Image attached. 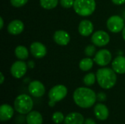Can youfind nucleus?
<instances>
[{"label": "nucleus", "instance_id": "nucleus-18", "mask_svg": "<svg viewBox=\"0 0 125 124\" xmlns=\"http://www.w3.org/2000/svg\"><path fill=\"white\" fill-rule=\"evenodd\" d=\"M84 118L79 113H69L64 119L65 124H83Z\"/></svg>", "mask_w": 125, "mask_h": 124}, {"label": "nucleus", "instance_id": "nucleus-24", "mask_svg": "<svg viewBox=\"0 0 125 124\" xmlns=\"http://www.w3.org/2000/svg\"><path fill=\"white\" fill-rule=\"evenodd\" d=\"M64 115L61 112H56L53 114L52 116V120L56 124H59L64 121Z\"/></svg>", "mask_w": 125, "mask_h": 124}, {"label": "nucleus", "instance_id": "nucleus-4", "mask_svg": "<svg viewBox=\"0 0 125 124\" xmlns=\"http://www.w3.org/2000/svg\"><path fill=\"white\" fill-rule=\"evenodd\" d=\"M34 103L32 99L26 94L18 96L14 102L15 110L20 114L25 115L30 113L33 108Z\"/></svg>", "mask_w": 125, "mask_h": 124}, {"label": "nucleus", "instance_id": "nucleus-27", "mask_svg": "<svg viewBox=\"0 0 125 124\" xmlns=\"http://www.w3.org/2000/svg\"><path fill=\"white\" fill-rule=\"evenodd\" d=\"M95 48L94 45H89L85 48V54L87 56H92L95 53Z\"/></svg>", "mask_w": 125, "mask_h": 124}, {"label": "nucleus", "instance_id": "nucleus-11", "mask_svg": "<svg viewBox=\"0 0 125 124\" xmlns=\"http://www.w3.org/2000/svg\"><path fill=\"white\" fill-rule=\"evenodd\" d=\"M31 53L36 58H42L47 53V49L45 46L39 42H33L30 46Z\"/></svg>", "mask_w": 125, "mask_h": 124}, {"label": "nucleus", "instance_id": "nucleus-10", "mask_svg": "<svg viewBox=\"0 0 125 124\" xmlns=\"http://www.w3.org/2000/svg\"><path fill=\"white\" fill-rule=\"evenodd\" d=\"M29 91L34 97H41L45 93V88L40 81L34 80L29 85Z\"/></svg>", "mask_w": 125, "mask_h": 124}, {"label": "nucleus", "instance_id": "nucleus-6", "mask_svg": "<svg viewBox=\"0 0 125 124\" xmlns=\"http://www.w3.org/2000/svg\"><path fill=\"white\" fill-rule=\"evenodd\" d=\"M107 27L113 33H119L125 28L124 19L119 15H113L107 20Z\"/></svg>", "mask_w": 125, "mask_h": 124}, {"label": "nucleus", "instance_id": "nucleus-22", "mask_svg": "<svg viewBox=\"0 0 125 124\" xmlns=\"http://www.w3.org/2000/svg\"><path fill=\"white\" fill-rule=\"evenodd\" d=\"M59 0H40L42 7L46 10H51L55 8L58 4Z\"/></svg>", "mask_w": 125, "mask_h": 124}, {"label": "nucleus", "instance_id": "nucleus-23", "mask_svg": "<svg viewBox=\"0 0 125 124\" xmlns=\"http://www.w3.org/2000/svg\"><path fill=\"white\" fill-rule=\"evenodd\" d=\"M96 77L94 73H89L83 77V83L87 86H91L95 83Z\"/></svg>", "mask_w": 125, "mask_h": 124}, {"label": "nucleus", "instance_id": "nucleus-2", "mask_svg": "<svg viewBox=\"0 0 125 124\" xmlns=\"http://www.w3.org/2000/svg\"><path fill=\"white\" fill-rule=\"evenodd\" d=\"M96 77L100 86L104 89L113 88L116 83L117 77L114 70L110 68H102L97 70Z\"/></svg>", "mask_w": 125, "mask_h": 124}, {"label": "nucleus", "instance_id": "nucleus-30", "mask_svg": "<svg viewBox=\"0 0 125 124\" xmlns=\"http://www.w3.org/2000/svg\"><path fill=\"white\" fill-rule=\"evenodd\" d=\"M84 124H96V122H95L93 119H92V118H87L86 120H85V121H84Z\"/></svg>", "mask_w": 125, "mask_h": 124}, {"label": "nucleus", "instance_id": "nucleus-28", "mask_svg": "<svg viewBox=\"0 0 125 124\" xmlns=\"http://www.w3.org/2000/svg\"><path fill=\"white\" fill-rule=\"evenodd\" d=\"M106 99V95L104 93H99L97 95V100H98L99 102H104Z\"/></svg>", "mask_w": 125, "mask_h": 124}, {"label": "nucleus", "instance_id": "nucleus-19", "mask_svg": "<svg viewBox=\"0 0 125 124\" xmlns=\"http://www.w3.org/2000/svg\"><path fill=\"white\" fill-rule=\"evenodd\" d=\"M27 124H42V116L37 111H31L26 118Z\"/></svg>", "mask_w": 125, "mask_h": 124}, {"label": "nucleus", "instance_id": "nucleus-15", "mask_svg": "<svg viewBox=\"0 0 125 124\" xmlns=\"http://www.w3.org/2000/svg\"><path fill=\"white\" fill-rule=\"evenodd\" d=\"M94 30L93 23L89 20H83L81 21L78 26V31L81 35L83 37L89 36Z\"/></svg>", "mask_w": 125, "mask_h": 124}, {"label": "nucleus", "instance_id": "nucleus-14", "mask_svg": "<svg viewBox=\"0 0 125 124\" xmlns=\"http://www.w3.org/2000/svg\"><path fill=\"white\" fill-rule=\"evenodd\" d=\"M24 29V24L20 20H14L8 24L7 31L10 34L18 35Z\"/></svg>", "mask_w": 125, "mask_h": 124}, {"label": "nucleus", "instance_id": "nucleus-32", "mask_svg": "<svg viewBox=\"0 0 125 124\" xmlns=\"http://www.w3.org/2000/svg\"><path fill=\"white\" fill-rule=\"evenodd\" d=\"M0 20H1V25H0V29H2V28H3V26H4V21H3V18L1 17L0 18Z\"/></svg>", "mask_w": 125, "mask_h": 124}, {"label": "nucleus", "instance_id": "nucleus-31", "mask_svg": "<svg viewBox=\"0 0 125 124\" xmlns=\"http://www.w3.org/2000/svg\"><path fill=\"white\" fill-rule=\"evenodd\" d=\"M0 76H1V81H0V83L2 84V83H4V75H3L2 72L0 73Z\"/></svg>", "mask_w": 125, "mask_h": 124}, {"label": "nucleus", "instance_id": "nucleus-26", "mask_svg": "<svg viewBox=\"0 0 125 124\" xmlns=\"http://www.w3.org/2000/svg\"><path fill=\"white\" fill-rule=\"evenodd\" d=\"M75 0H60L61 5L64 8H70L73 7Z\"/></svg>", "mask_w": 125, "mask_h": 124}, {"label": "nucleus", "instance_id": "nucleus-3", "mask_svg": "<svg viewBox=\"0 0 125 124\" xmlns=\"http://www.w3.org/2000/svg\"><path fill=\"white\" fill-rule=\"evenodd\" d=\"M75 12L81 16L91 15L95 10V0H75L73 5Z\"/></svg>", "mask_w": 125, "mask_h": 124}, {"label": "nucleus", "instance_id": "nucleus-17", "mask_svg": "<svg viewBox=\"0 0 125 124\" xmlns=\"http://www.w3.org/2000/svg\"><path fill=\"white\" fill-rule=\"evenodd\" d=\"M112 69L118 74L125 73V57L117 56L112 62Z\"/></svg>", "mask_w": 125, "mask_h": 124}, {"label": "nucleus", "instance_id": "nucleus-13", "mask_svg": "<svg viewBox=\"0 0 125 124\" xmlns=\"http://www.w3.org/2000/svg\"><path fill=\"white\" fill-rule=\"evenodd\" d=\"M94 113L96 118L100 121H105L109 116V110L108 107L101 103L95 105L94 108Z\"/></svg>", "mask_w": 125, "mask_h": 124}, {"label": "nucleus", "instance_id": "nucleus-25", "mask_svg": "<svg viewBox=\"0 0 125 124\" xmlns=\"http://www.w3.org/2000/svg\"><path fill=\"white\" fill-rule=\"evenodd\" d=\"M29 0H10L11 4L15 7H21L25 5Z\"/></svg>", "mask_w": 125, "mask_h": 124}, {"label": "nucleus", "instance_id": "nucleus-21", "mask_svg": "<svg viewBox=\"0 0 125 124\" xmlns=\"http://www.w3.org/2000/svg\"><path fill=\"white\" fill-rule=\"evenodd\" d=\"M93 64H94V61L92 59L89 58H85L80 61L79 67L82 71L86 72V71L90 70L92 68Z\"/></svg>", "mask_w": 125, "mask_h": 124}, {"label": "nucleus", "instance_id": "nucleus-9", "mask_svg": "<svg viewBox=\"0 0 125 124\" xmlns=\"http://www.w3.org/2000/svg\"><path fill=\"white\" fill-rule=\"evenodd\" d=\"M27 71L26 64L23 61H15L11 67L10 72L12 75L17 79L21 78L26 74Z\"/></svg>", "mask_w": 125, "mask_h": 124}, {"label": "nucleus", "instance_id": "nucleus-33", "mask_svg": "<svg viewBox=\"0 0 125 124\" xmlns=\"http://www.w3.org/2000/svg\"><path fill=\"white\" fill-rule=\"evenodd\" d=\"M122 36H123V39H125V28L123 29V30H122Z\"/></svg>", "mask_w": 125, "mask_h": 124}, {"label": "nucleus", "instance_id": "nucleus-12", "mask_svg": "<svg viewBox=\"0 0 125 124\" xmlns=\"http://www.w3.org/2000/svg\"><path fill=\"white\" fill-rule=\"evenodd\" d=\"M53 39L55 42L59 45H67L70 41V36L67 31L59 30L54 33Z\"/></svg>", "mask_w": 125, "mask_h": 124}, {"label": "nucleus", "instance_id": "nucleus-20", "mask_svg": "<svg viewBox=\"0 0 125 124\" xmlns=\"http://www.w3.org/2000/svg\"><path fill=\"white\" fill-rule=\"evenodd\" d=\"M15 54L18 59L25 60L29 57V51L25 46L19 45L15 50Z\"/></svg>", "mask_w": 125, "mask_h": 124}, {"label": "nucleus", "instance_id": "nucleus-5", "mask_svg": "<svg viewBox=\"0 0 125 124\" xmlns=\"http://www.w3.org/2000/svg\"><path fill=\"white\" fill-rule=\"evenodd\" d=\"M67 94V88L63 85H57L53 87L49 93L48 97L50 99L48 105L51 107L55 106L56 102L62 101Z\"/></svg>", "mask_w": 125, "mask_h": 124}, {"label": "nucleus", "instance_id": "nucleus-1", "mask_svg": "<svg viewBox=\"0 0 125 124\" xmlns=\"http://www.w3.org/2000/svg\"><path fill=\"white\" fill-rule=\"evenodd\" d=\"M75 103L80 107L89 108L97 101V95L94 91L86 87L78 88L73 94Z\"/></svg>", "mask_w": 125, "mask_h": 124}, {"label": "nucleus", "instance_id": "nucleus-7", "mask_svg": "<svg viewBox=\"0 0 125 124\" xmlns=\"http://www.w3.org/2000/svg\"><path fill=\"white\" fill-rule=\"evenodd\" d=\"M111 53L108 50L106 49H103L99 50L96 54L94 58V62L101 67H104L108 65L111 61Z\"/></svg>", "mask_w": 125, "mask_h": 124}, {"label": "nucleus", "instance_id": "nucleus-16", "mask_svg": "<svg viewBox=\"0 0 125 124\" xmlns=\"http://www.w3.org/2000/svg\"><path fill=\"white\" fill-rule=\"evenodd\" d=\"M14 114V110L13 108L7 105V104H4L1 106L0 107V120L2 122L7 121L12 118Z\"/></svg>", "mask_w": 125, "mask_h": 124}, {"label": "nucleus", "instance_id": "nucleus-8", "mask_svg": "<svg viewBox=\"0 0 125 124\" xmlns=\"http://www.w3.org/2000/svg\"><path fill=\"white\" fill-rule=\"evenodd\" d=\"M110 41V36L104 31H97L92 36V43L98 47L106 45Z\"/></svg>", "mask_w": 125, "mask_h": 124}, {"label": "nucleus", "instance_id": "nucleus-29", "mask_svg": "<svg viewBox=\"0 0 125 124\" xmlns=\"http://www.w3.org/2000/svg\"><path fill=\"white\" fill-rule=\"evenodd\" d=\"M113 3L116 5H121L125 3V0H112Z\"/></svg>", "mask_w": 125, "mask_h": 124}]
</instances>
